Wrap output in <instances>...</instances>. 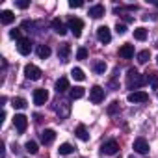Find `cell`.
<instances>
[{"mask_svg":"<svg viewBox=\"0 0 158 158\" xmlns=\"http://www.w3.org/2000/svg\"><path fill=\"white\" fill-rule=\"evenodd\" d=\"M149 78H151V74L149 76H141L136 69H128V73H127V86L130 89H138V88H141V86H145L149 82Z\"/></svg>","mask_w":158,"mask_h":158,"instance_id":"cell-1","label":"cell"},{"mask_svg":"<svg viewBox=\"0 0 158 158\" xmlns=\"http://www.w3.org/2000/svg\"><path fill=\"white\" fill-rule=\"evenodd\" d=\"M67 28L73 32L74 37H80V35H82V30H84V23L78 19V17H71V19L67 21Z\"/></svg>","mask_w":158,"mask_h":158,"instance_id":"cell-2","label":"cell"},{"mask_svg":"<svg viewBox=\"0 0 158 158\" xmlns=\"http://www.w3.org/2000/svg\"><path fill=\"white\" fill-rule=\"evenodd\" d=\"M117 151H119V143H117L115 139H108V141H104V143L101 145V152H102V154L114 156Z\"/></svg>","mask_w":158,"mask_h":158,"instance_id":"cell-3","label":"cell"},{"mask_svg":"<svg viewBox=\"0 0 158 158\" xmlns=\"http://www.w3.org/2000/svg\"><path fill=\"white\" fill-rule=\"evenodd\" d=\"M13 125H15V128H17L19 134H24V130L28 128V117L23 115V114H17L13 117Z\"/></svg>","mask_w":158,"mask_h":158,"instance_id":"cell-4","label":"cell"},{"mask_svg":"<svg viewBox=\"0 0 158 158\" xmlns=\"http://www.w3.org/2000/svg\"><path fill=\"white\" fill-rule=\"evenodd\" d=\"M89 99H91L93 104L102 102V101H104V89H102L101 86H93V88L89 89Z\"/></svg>","mask_w":158,"mask_h":158,"instance_id":"cell-5","label":"cell"},{"mask_svg":"<svg viewBox=\"0 0 158 158\" xmlns=\"http://www.w3.org/2000/svg\"><path fill=\"white\" fill-rule=\"evenodd\" d=\"M17 50H19V54H23V56H28V54L32 52V41H30L28 37H23V39H19V41H17Z\"/></svg>","mask_w":158,"mask_h":158,"instance_id":"cell-6","label":"cell"},{"mask_svg":"<svg viewBox=\"0 0 158 158\" xmlns=\"http://www.w3.org/2000/svg\"><path fill=\"white\" fill-rule=\"evenodd\" d=\"M24 74H26V78H30V80H39L43 73H41V69H39V67H35V65L28 63V65L24 67Z\"/></svg>","mask_w":158,"mask_h":158,"instance_id":"cell-7","label":"cell"},{"mask_svg":"<svg viewBox=\"0 0 158 158\" xmlns=\"http://www.w3.org/2000/svg\"><path fill=\"white\" fill-rule=\"evenodd\" d=\"M128 102H134V104H141V102H147L149 101V95L145 91H132L128 97Z\"/></svg>","mask_w":158,"mask_h":158,"instance_id":"cell-8","label":"cell"},{"mask_svg":"<svg viewBox=\"0 0 158 158\" xmlns=\"http://www.w3.org/2000/svg\"><path fill=\"white\" fill-rule=\"evenodd\" d=\"M97 39L101 41V43H110L112 41V34H110V28L108 26H99L97 28Z\"/></svg>","mask_w":158,"mask_h":158,"instance_id":"cell-9","label":"cell"},{"mask_svg":"<svg viewBox=\"0 0 158 158\" xmlns=\"http://www.w3.org/2000/svg\"><path fill=\"white\" fill-rule=\"evenodd\" d=\"M47 101H48V91L47 89H35L34 91V104L43 106Z\"/></svg>","mask_w":158,"mask_h":158,"instance_id":"cell-10","label":"cell"},{"mask_svg":"<svg viewBox=\"0 0 158 158\" xmlns=\"http://www.w3.org/2000/svg\"><path fill=\"white\" fill-rule=\"evenodd\" d=\"M134 151L139 152V154H147L149 152V143L145 138H136L134 139Z\"/></svg>","mask_w":158,"mask_h":158,"instance_id":"cell-11","label":"cell"},{"mask_svg":"<svg viewBox=\"0 0 158 158\" xmlns=\"http://www.w3.org/2000/svg\"><path fill=\"white\" fill-rule=\"evenodd\" d=\"M54 139H56V132H54L52 128H45V130L41 132V141H43L45 145H50Z\"/></svg>","mask_w":158,"mask_h":158,"instance_id":"cell-12","label":"cell"},{"mask_svg":"<svg viewBox=\"0 0 158 158\" xmlns=\"http://www.w3.org/2000/svg\"><path fill=\"white\" fill-rule=\"evenodd\" d=\"M69 54H71V47H69V43H61L60 48H58V56H60V60H61V61H67V60H69Z\"/></svg>","mask_w":158,"mask_h":158,"instance_id":"cell-13","label":"cell"},{"mask_svg":"<svg viewBox=\"0 0 158 158\" xmlns=\"http://www.w3.org/2000/svg\"><path fill=\"white\" fill-rule=\"evenodd\" d=\"M52 30H54L56 34H60V35H65L69 28H67V26H65L60 19H54V21H52Z\"/></svg>","mask_w":158,"mask_h":158,"instance_id":"cell-14","label":"cell"},{"mask_svg":"<svg viewBox=\"0 0 158 158\" xmlns=\"http://www.w3.org/2000/svg\"><path fill=\"white\" fill-rule=\"evenodd\" d=\"M119 56L125 58V60H130V58L134 56V47H132V45H123V47H119Z\"/></svg>","mask_w":158,"mask_h":158,"instance_id":"cell-15","label":"cell"},{"mask_svg":"<svg viewBox=\"0 0 158 158\" xmlns=\"http://www.w3.org/2000/svg\"><path fill=\"white\" fill-rule=\"evenodd\" d=\"M15 21V15H13V11H10V10H4L2 13H0V23L2 24H11Z\"/></svg>","mask_w":158,"mask_h":158,"instance_id":"cell-16","label":"cell"},{"mask_svg":"<svg viewBox=\"0 0 158 158\" xmlns=\"http://www.w3.org/2000/svg\"><path fill=\"white\" fill-rule=\"evenodd\" d=\"M74 136H76L78 139H82V141H88V139H89V134H88V130H86L84 125H78V127H76Z\"/></svg>","mask_w":158,"mask_h":158,"instance_id":"cell-17","label":"cell"},{"mask_svg":"<svg viewBox=\"0 0 158 158\" xmlns=\"http://www.w3.org/2000/svg\"><path fill=\"white\" fill-rule=\"evenodd\" d=\"M89 15H91L93 19H101V17L104 15V6H102V4H97V6L89 8Z\"/></svg>","mask_w":158,"mask_h":158,"instance_id":"cell-18","label":"cell"},{"mask_svg":"<svg viewBox=\"0 0 158 158\" xmlns=\"http://www.w3.org/2000/svg\"><path fill=\"white\" fill-rule=\"evenodd\" d=\"M67 89H69V80H67L65 76H61L60 80L56 82V91H58V93H65Z\"/></svg>","mask_w":158,"mask_h":158,"instance_id":"cell-19","label":"cell"},{"mask_svg":"<svg viewBox=\"0 0 158 158\" xmlns=\"http://www.w3.org/2000/svg\"><path fill=\"white\" fill-rule=\"evenodd\" d=\"M84 95H86V89H84V88H80V86H76V88H73V89H71V99H73V101L82 99Z\"/></svg>","mask_w":158,"mask_h":158,"instance_id":"cell-20","label":"cell"},{"mask_svg":"<svg viewBox=\"0 0 158 158\" xmlns=\"http://www.w3.org/2000/svg\"><path fill=\"white\" fill-rule=\"evenodd\" d=\"M56 112H58L60 119H65V117L69 115V104H67V102H60V106L56 108Z\"/></svg>","mask_w":158,"mask_h":158,"instance_id":"cell-21","label":"cell"},{"mask_svg":"<svg viewBox=\"0 0 158 158\" xmlns=\"http://www.w3.org/2000/svg\"><path fill=\"white\" fill-rule=\"evenodd\" d=\"M134 39H138V41H145V39H147V30H145L143 26L134 28Z\"/></svg>","mask_w":158,"mask_h":158,"instance_id":"cell-22","label":"cell"},{"mask_svg":"<svg viewBox=\"0 0 158 158\" xmlns=\"http://www.w3.org/2000/svg\"><path fill=\"white\" fill-rule=\"evenodd\" d=\"M37 56H39L41 60H47V58L50 56V47H47V45H39V47H37Z\"/></svg>","mask_w":158,"mask_h":158,"instance_id":"cell-23","label":"cell"},{"mask_svg":"<svg viewBox=\"0 0 158 158\" xmlns=\"http://www.w3.org/2000/svg\"><path fill=\"white\" fill-rule=\"evenodd\" d=\"M93 71H95L97 74H104V73H106V63H104L102 60L93 61Z\"/></svg>","mask_w":158,"mask_h":158,"instance_id":"cell-24","label":"cell"},{"mask_svg":"<svg viewBox=\"0 0 158 158\" xmlns=\"http://www.w3.org/2000/svg\"><path fill=\"white\" fill-rule=\"evenodd\" d=\"M71 76L74 78V80H78V82L86 80V74H84V71H82V69H78V67H74V69L71 71Z\"/></svg>","mask_w":158,"mask_h":158,"instance_id":"cell-25","label":"cell"},{"mask_svg":"<svg viewBox=\"0 0 158 158\" xmlns=\"http://www.w3.org/2000/svg\"><path fill=\"white\" fill-rule=\"evenodd\" d=\"M11 106L17 108V110H24V108H26V99H23V97H15V99L11 101Z\"/></svg>","mask_w":158,"mask_h":158,"instance_id":"cell-26","label":"cell"},{"mask_svg":"<svg viewBox=\"0 0 158 158\" xmlns=\"http://www.w3.org/2000/svg\"><path fill=\"white\" fill-rule=\"evenodd\" d=\"M73 151H74V147H73L71 143H61V145H60V149H58V152H60L61 156H65V154H71Z\"/></svg>","mask_w":158,"mask_h":158,"instance_id":"cell-27","label":"cell"},{"mask_svg":"<svg viewBox=\"0 0 158 158\" xmlns=\"http://www.w3.org/2000/svg\"><path fill=\"white\" fill-rule=\"evenodd\" d=\"M149 58H151V50H141V52H138V61H139V63H147Z\"/></svg>","mask_w":158,"mask_h":158,"instance_id":"cell-28","label":"cell"},{"mask_svg":"<svg viewBox=\"0 0 158 158\" xmlns=\"http://www.w3.org/2000/svg\"><path fill=\"white\" fill-rule=\"evenodd\" d=\"M24 149H26V151H28L30 154H35V152L39 151V149H37V143H35V141H26Z\"/></svg>","mask_w":158,"mask_h":158,"instance_id":"cell-29","label":"cell"},{"mask_svg":"<svg viewBox=\"0 0 158 158\" xmlns=\"http://www.w3.org/2000/svg\"><path fill=\"white\" fill-rule=\"evenodd\" d=\"M119 110H121V108H119V102H117V101H115V102H112V104L108 106V114H110V115H115Z\"/></svg>","mask_w":158,"mask_h":158,"instance_id":"cell-30","label":"cell"},{"mask_svg":"<svg viewBox=\"0 0 158 158\" xmlns=\"http://www.w3.org/2000/svg\"><path fill=\"white\" fill-rule=\"evenodd\" d=\"M86 58H88V50H86L84 47L76 50V60H86Z\"/></svg>","mask_w":158,"mask_h":158,"instance_id":"cell-31","label":"cell"},{"mask_svg":"<svg viewBox=\"0 0 158 158\" xmlns=\"http://www.w3.org/2000/svg\"><path fill=\"white\" fill-rule=\"evenodd\" d=\"M15 6H17L19 10H26V8L30 6V2H28V0H17V2H15Z\"/></svg>","mask_w":158,"mask_h":158,"instance_id":"cell-32","label":"cell"},{"mask_svg":"<svg viewBox=\"0 0 158 158\" xmlns=\"http://www.w3.org/2000/svg\"><path fill=\"white\" fill-rule=\"evenodd\" d=\"M10 37H11V39H17V41H19V39H23V37H21V30H19V28L11 30V32H10Z\"/></svg>","mask_w":158,"mask_h":158,"instance_id":"cell-33","label":"cell"},{"mask_svg":"<svg viewBox=\"0 0 158 158\" xmlns=\"http://www.w3.org/2000/svg\"><path fill=\"white\" fill-rule=\"evenodd\" d=\"M69 6L71 8H82L84 2H80V0H69Z\"/></svg>","mask_w":158,"mask_h":158,"instance_id":"cell-34","label":"cell"},{"mask_svg":"<svg viewBox=\"0 0 158 158\" xmlns=\"http://www.w3.org/2000/svg\"><path fill=\"white\" fill-rule=\"evenodd\" d=\"M115 32H117V34H121V35H123V34H125V32H127V26H125V24H119V23H117V24H115Z\"/></svg>","mask_w":158,"mask_h":158,"instance_id":"cell-35","label":"cell"},{"mask_svg":"<svg viewBox=\"0 0 158 158\" xmlns=\"http://www.w3.org/2000/svg\"><path fill=\"white\" fill-rule=\"evenodd\" d=\"M151 86L152 89H158V76H151Z\"/></svg>","mask_w":158,"mask_h":158,"instance_id":"cell-36","label":"cell"},{"mask_svg":"<svg viewBox=\"0 0 158 158\" xmlns=\"http://www.w3.org/2000/svg\"><path fill=\"white\" fill-rule=\"evenodd\" d=\"M32 26H34L32 21H24V23H23V28H24V30H26V28H32Z\"/></svg>","mask_w":158,"mask_h":158,"instance_id":"cell-37","label":"cell"},{"mask_svg":"<svg viewBox=\"0 0 158 158\" xmlns=\"http://www.w3.org/2000/svg\"><path fill=\"white\" fill-rule=\"evenodd\" d=\"M156 63H158V58H156Z\"/></svg>","mask_w":158,"mask_h":158,"instance_id":"cell-38","label":"cell"}]
</instances>
